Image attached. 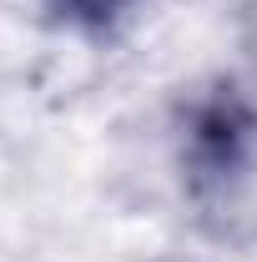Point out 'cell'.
<instances>
[{
  "label": "cell",
  "mask_w": 257,
  "mask_h": 262,
  "mask_svg": "<svg viewBox=\"0 0 257 262\" xmlns=\"http://www.w3.org/2000/svg\"><path fill=\"white\" fill-rule=\"evenodd\" d=\"M257 162V101L217 81L182 111V166L192 192H227Z\"/></svg>",
  "instance_id": "cell-1"
},
{
  "label": "cell",
  "mask_w": 257,
  "mask_h": 262,
  "mask_svg": "<svg viewBox=\"0 0 257 262\" xmlns=\"http://www.w3.org/2000/svg\"><path fill=\"white\" fill-rule=\"evenodd\" d=\"M136 0H51V10L71 20V26H81V31H106V26H116L121 15H126Z\"/></svg>",
  "instance_id": "cell-2"
}]
</instances>
